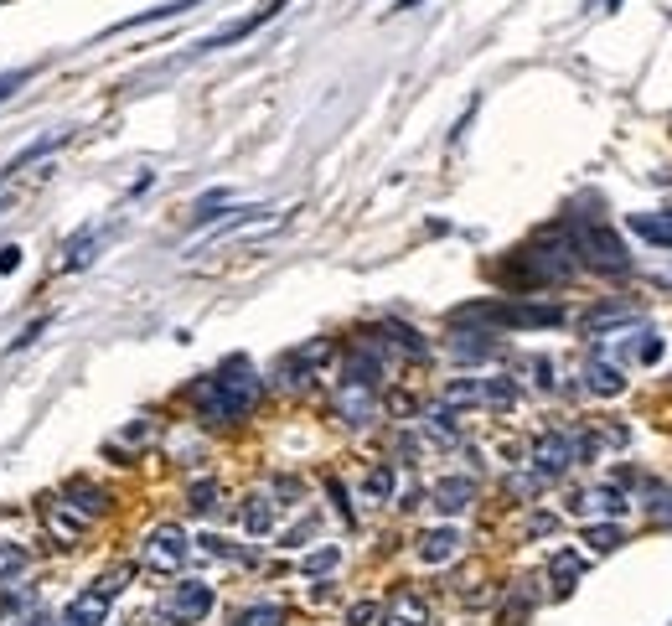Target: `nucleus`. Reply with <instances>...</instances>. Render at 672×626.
Here are the masks:
<instances>
[{
    "label": "nucleus",
    "instance_id": "nucleus-1",
    "mask_svg": "<svg viewBox=\"0 0 672 626\" xmlns=\"http://www.w3.org/2000/svg\"><path fill=\"white\" fill-rule=\"evenodd\" d=\"M259 394H264L259 373L243 363V357H228L218 373H207L192 389V404H197V414L207 425H238L243 414H254Z\"/></svg>",
    "mask_w": 672,
    "mask_h": 626
},
{
    "label": "nucleus",
    "instance_id": "nucleus-2",
    "mask_svg": "<svg viewBox=\"0 0 672 626\" xmlns=\"http://www.w3.org/2000/svg\"><path fill=\"white\" fill-rule=\"evenodd\" d=\"M590 456H595V435H569V430H543L528 451L538 482H554V476H564L569 466L590 461Z\"/></svg>",
    "mask_w": 672,
    "mask_h": 626
},
{
    "label": "nucleus",
    "instance_id": "nucleus-3",
    "mask_svg": "<svg viewBox=\"0 0 672 626\" xmlns=\"http://www.w3.org/2000/svg\"><path fill=\"white\" fill-rule=\"evenodd\" d=\"M569 249H574L579 264H590V270H600V275H626L631 270L626 244L605 223H574L569 228Z\"/></svg>",
    "mask_w": 672,
    "mask_h": 626
},
{
    "label": "nucleus",
    "instance_id": "nucleus-4",
    "mask_svg": "<svg viewBox=\"0 0 672 626\" xmlns=\"http://www.w3.org/2000/svg\"><path fill=\"white\" fill-rule=\"evenodd\" d=\"M523 280L528 285H559V280H569L574 270H579V259H574V249H569V238H543V244H533V249H523Z\"/></svg>",
    "mask_w": 672,
    "mask_h": 626
},
{
    "label": "nucleus",
    "instance_id": "nucleus-5",
    "mask_svg": "<svg viewBox=\"0 0 672 626\" xmlns=\"http://www.w3.org/2000/svg\"><path fill=\"white\" fill-rule=\"evenodd\" d=\"M187 554H192V539H187V528H176V523L150 528L145 544H140V564L156 570V575H176L181 564H187Z\"/></svg>",
    "mask_w": 672,
    "mask_h": 626
},
{
    "label": "nucleus",
    "instance_id": "nucleus-6",
    "mask_svg": "<svg viewBox=\"0 0 672 626\" xmlns=\"http://www.w3.org/2000/svg\"><path fill=\"white\" fill-rule=\"evenodd\" d=\"M125 580H130V570H114V575H99L88 590H78L68 616H63V626H104V616L114 606V595L125 590Z\"/></svg>",
    "mask_w": 672,
    "mask_h": 626
},
{
    "label": "nucleus",
    "instance_id": "nucleus-7",
    "mask_svg": "<svg viewBox=\"0 0 672 626\" xmlns=\"http://www.w3.org/2000/svg\"><path fill=\"white\" fill-rule=\"evenodd\" d=\"M212 611V585H202V580H187V585H176L171 590V601H166V621H176V626H197L202 616Z\"/></svg>",
    "mask_w": 672,
    "mask_h": 626
},
{
    "label": "nucleus",
    "instance_id": "nucleus-8",
    "mask_svg": "<svg viewBox=\"0 0 672 626\" xmlns=\"http://www.w3.org/2000/svg\"><path fill=\"white\" fill-rule=\"evenodd\" d=\"M290 6V0H264V6L254 11V16H243V21H233V26H223V32H212V37H202L192 52H218V47H233V42H243V37H254L259 32V26L264 21H274V16H280Z\"/></svg>",
    "mask_w": 672,
    "mask_h": 626
},
{
    "label": "nucleus",
    "instance_id": "nucleus-9",
    "mask_svg": "<svg viewBox=\"0 0 672 626\" xmlns=\"http://www.w3.org/2000/svg\"><path fill=\"white\" fill-rule=\"evenodd\" d=\"M331 409H336V420H347V425H368L373 414H378V399H373V389L342 383V389L331 394Z\"/></svg>",
    "mask_w": 672,
    "mask_h": 626
},
{
    "label": "nucleus",
    "instance_id": "nucleus-10",
    "mask_svg": "<svg viewBox=\"0 0 672 626\" xmlns=\"http://www.w3.org/2000/svg\"><path fill=\"white\" fill-rule=\"evenodd\" d=\"M63 502H68V508H73L83 523H99V518L109 513L114 497H109L104 487H94V482H68V487H63Z\"/></svg>",
    "mask_w": 672,
    "mask_h": 626
},
{
    "label": "nucleus",
    "instance_id": "nucleus-11",
    "mask_svg": "<svg viewBox=\"0 0 672 626\" xmlns=\"http://www.w3.org/2000/svg\"><path fill=\"white\" fill-rule=\"evenodd\" d=\"M502 342L492 332H450V357L455 363H492Z\"/></svg>",
    "mask_w": 672,
    "mask_h": 626
},
{
    "label": "nucleus",
    "instance_id": "nucleus-12",
    "mask_svg": "<svg viewBox=\"0 0 672 626\" xmlns=\"http://www.w3.org/2000/svg\"><path fill=\"white\" fill-rule=\"evenodd\" d=\"M435 508L445 513V518H455V513H466L471 502H476V482L471 476H445V482H435Z\"/></svg>",
    "mask_w": 672,
    "mask_h": 626
},
{
    "label": "nucleus",
    "instance_id": "nucleus-13",
    "mask_svg": "<svg viewBox=\"0 0 672 626\" xmlns=\"http://www.w3.org/2000/svg\"><path fill=\"white\" fill-rule=\"evenodd\" d=\"M585 389H590L595 399H616V394L626 389L621 363H610V357H590V363H585Z\"/></svg>",
    "mask_w": 672,
    "mask_h": 626
},
{
    "label": "nucleus",
    "instance_id": "nucleus-14",
    "mask_svg": "<svg viewBox=\"0 0 672 626\" xmlns=\"http://www.w3.org/2000/svg\"><path fill=\"white\" fill-rule=\"evenodd\" d=\"M461 533L455 528H430V533H419V559L424 564H450L455 554H461Z\"/></svg>",
    "mask_w": 672,
    "mask_h": 626
},
{
    "label": "nucleus",
    "instance_id": "nucleus-15",
    "mask_svg": "<svg viewBox=\"0 0 672 626\" xmlns=\"http://www.w3.org/2000/svg\"><path fill=\"white\" fill-rule=\"evenodd\" d=\"M383 626H430V606H424V595H414V590H393L388 621H383Z\"/></svg>",
    "mask_w": 672,
    "mask_h": 626
},
{
    "label": "nucleus",
    "instance_id": "nucleus-16",
    "mask_svg": "<svg viewBox=\"0 0 672 626\" xmlns=\"http://www.w3.org/2000/svg\"><path fill=\"white\" fill-rule=\"evenodd\" d=\"M378 378H383L378 352L352 347V352H347V368H342V383H357V389H378Z\"/></svg>",
    "mask_w": 672,
    "mask_h": 626
},
{
    "label": "nucleus",
    "instance_id": "nucleus-17",
    "mask_svg": "<svg viewBox=\"0 0 672 626\" xmlns=\"http://www.w3.org/2000/svg\"><path fill=\"white\" fill-rule=\"evenodd\" d=\"M569 508H574V513H605V518H621V513H626V492H621V487H595V492H585V497H574Z\"/></svg>",
    "mask_w": 672,
    "mask_h": 626
},
{
    "label": "nucleus",
    "instance_id": "nucleus-18",
    "mask_svg": "<svg viewBox=\"0 0 672 626\" xmlns=\"http://www.w3.org/2000/svg\"><path fill=\"white\" fill-rule=\"evenodd\" d=\"M631 233H641L647 244L672 249V213H667V207H662V213H631Z\"/></svg>",
    "mask_w": 672,
    "mask_h": 626
},
{
    "label": "nucleus",
    "instance_id": "nucleus-19",
    "mask_svg": "<svg viewBox=\"0 0 672 626\" xmlns=\"http://www.w3.org/2000/svg\"><path fill=\"white\" fill-rule=\"evenodd\" d=\"M579 575H585V559H579L574 549H559L554 559H548V580H554V590H559V595H569Z\"/></svg>",
    "mask_w": 672,
    "mask_h": 626
},
{
    "label": "nucleus",
    "instance_id": "nucleus-20",
    "mask_svg": "<svg viewBox=\"0 0 672 626\" xmlns=\"http://www.w3.org/2000/svg\"><path fill=\"white\" fill-rule=\"evenodd\" d=\"M47 528H52L63 544H73L78 533H88V523H83V518L68 508V502H47Z\"/></svg>",
    "mask_w": 672,
    "mask_h": 626
},
{
    "label": "nucleus",
    "instance_id": "nucleus-21",
    "mask_svg": "<svg viewBox=\"0 0 672 626\" xmlns=\"http://www.w3.org/2000/svg\"><path fill=\"white\" fill-rule=\"evenodd\" d=\"M243 528H249V533H254V539H264V533L274 528V497L254 492L249 502H243Z\"/></svg>",
    "mask_w": 672,
    "mask_h": 626
},
{
    "label": "nucleus",
    "instance_id": "nucleus-22",
    "mask_svg": "<svg viewBox=\"0 0 672 626\" xmlns=\"http://www.w3.org/2000/svg\"><path fill=\"white\" fill-rule=\"evenodd\" d=\"M383 337H388L393 347H399L404 357H430V342H424V337L414 332V326H404V321H383Z\"/></svg>",
    "mask_w": 672,
    "mask_h": 626
},
{
    "label": "nucleus",
    "instance_id": "nucleus-23",
    "mask_svg": "<svg viewBox=\"0 0 672 626\" xmlns=\"http://www.w3.org/2000/svg\"><path fill=\"white\" fill-rule=\"evenodd\" d=\"M197 0H166V6H150V11H140V16H125L114 26V32H135V26H150V21H166V16H181V11H192Z\"/></svg>",
    "mask_w": 672,
    "mask_h": 626
},
{
    "label": "nucleus",
    "instance_id": "nucleus-24",
    "mask_svg": "<svg viewBox=\"0 0 672 626\" xmlns=\"http://www.w3.org/2000/svg\"><path fill=\"white\" fill-rule=\"evenodd\" d=\"M94 244H99V228H83L68 238V249H63V270H83L88 259H94Z\"/></svg>",
    "mask_w": 672,
    "mask_h": 626
},
{
    "label": "nucleus",
    "instance_id": "nucleus-25",
    "mask_svg": "<svg viewBox=\"0 0 672 626\" xmlns=\"http://www.w3.org/2000/svg\"><path fill=\"white\" fill-rule=\"evenodd\" d=\"M481 404L512 409V404H517V383H512V378H481Z\"/></svg>",
    "mask_w": 672,
    "mask_h": 626
},
{
    "label": "nucleus",
    "instance_id": "nucleus-26",
    "mask_svg": "<svg viewBox=\"0 0 672 626\" xmlns=\"http://www.w3.org/2000/svg\"><path fill=\"white\" fill-rule=\"evenodd\" d=\"M585 544H590L595 554H610V549L626 544V533H621L616 523H590V528H585Z\"/></svg>",
    "mask_w": 672,
    "mask_h": 626
},
{
    "label": "nucleus",
    "instance_id": "nucleus-27",
    "mask_svg": "<svg viewBox=\"0 0 672 626\" xmlns=\"http://www.w3.org/2000/svg\"><path fill=\"white\" fill-rule=\"evenodd\" d=\"M393 487H399V471H393V461H383V466H373L368 471V482H362V492H368V497H393Z\"/></svg>",
    "mask_w": 672,
    "mask_h": 626
},
{
    "label": "nucleus",
    "instance_id": "nucleus-28",
    "mask_svg": "<svg viewBox=\"0 0 672 626\" xmlns=\"http://www.w3.org/2000/svg\"><path fill=\"white\" fill-rule=\"evenodd\" d=\"M647 513H652L657 528H672V482H657L647 492Z\"/></svg>",
    "mask_w": 672,
    "mask_h": 626
},
{
    "label": "nucleus",
    "instance_id": "nucleus-29",
    "mask_svg": "<svg viewBox=\"0 0 672 626\" xmlns=\"http://www.w3.org/2000/svg\"><path fill=\"white\" fill-rule=\"evenodd\" d=\"M461 404H481V378H455V383H445V409H461Z\"/></svg>",
    "mask_w": 672,
    "mask_h": 626
},
{
    "label": "nucleus",
    "instance_id": "nucleus-30",
    "mask_svg": "<svg viewBox=\"0 0 672 626\" xmlns=\"http://www.w3.org/2000/svg\"><path fill=\"white\" fill-rule=\"evenodd\" d=\"M187 508H192V518H212V513H218V482H197L187 492Z\"/></svg>",
    "mask_w": 672,
    "mask_h": 626
},
{
    "label": "nucleus",
    "instance_id": "nucleus-31",
    "mask_svg": "<svg viewBox=\"0 0 672 626\" xmlns=\"http://www.w3.org/2000/svg\"><path fill=\"white\" fill-rule=\"evenodd\" d=\"M233 626H285V611L280 606H249V611H238Z\"/></svg>",
    "mask_w": 672,
    "mask_h": 626
},
{
    "label": "nucleus",
    "instance_id": "nucleus-32",
    "mask_svg": "<svg viewBox=\"0 0 672 626\" xmlns=\"http://www.w3.org/2000/svg\"><path fill=\"white\" fill-rule=\"evenodd\" d=\"M336 559H342V549L326 544V549H316V554H305V559H300V570H305V575H331V570H336Z\"/></svg>",
    "mask_w": 672,
    "mask_h": 626
},
{
    "label": "nucleus",
    "instance_id": "nucleus-33",
    "mask_svg": "<svg viewBox=\"0 0 672 626\" xmlns=\"http://www.w3.org/2000/svg\"><path fill=\"white\" fill-rule=\"evenodd\" d=\"M26 570V549L21 544H0V580H11Z\"/></svg>",
    "mask_w": 672,
    "mask_h": 626
},
{
    "label": "nucleus",
    "instance_id": "nucleus-34",
    "mask_svg": "<svg viewBox=\"0 0 672 626\" xmlns=\"http://www.w3.org/2000/svg\"><path fill=\"white\" fill-rule=\"evenodd\" d=\"M228 197H233L228 187H218V192H207V197L197 202V213H192V223H212V218H218V207H223Z\"/></svg>",
    "mask_w": 672,
    "mask_h": 626
},
{
    "label": "nucleus",
    "instance_id": "nucleus-35",
    "mask_svg": "<svg viewBox=\"0 0 672 626\" xmlns=\"http://www.w3.org/2000/svg\"><path fill=\"white\" fill-rule=\"evenodd\" d=\"M662 352H667V347H662V337H657V332H641V342H636V363H647V368H652V363H662Z\"/></svg>",
    "mask_w": 672,
    "mask_h": 626
},
{
    "label": "nucleus",
    "instance_id": "nucleus-36",
    "mask_svg": "<svg viewBox=\"0 0 672 626\" xmlns=\"http://www.w3.org/2000/svg\"><path fill=\"white\" fill-rule=\"evenodd\" d=\"M378 616H383L378 601H357V606H347V626H378Z\"/></svg>",
    "mask_w": 672,
    "mask_h": 626
},
{
    "label": "nucleus",
    "instance_id": "nucleus-37",
    "mask_svg": "<svg viewBox=\"0 0 672 626\" xmlns=\"http://www.w3.org/2000/svg\"><path fill=\"white\" fill-rule=\"evenodd\" d=\"M42 332H47V316H42V321H32V326H26V332H21V337H16V342L6 347V352H21V347H32V342H37Z\"/></svg>",
    "mask_w": 672,
    "mask_h": 626
},
{
    "label": "nucleus",
    "instance_id": "nucleus-38",
    "mask_svg": "<svg viewBox=\"0 0 672 626\" xmlns=\"http://www.w3.org/2000/svg\"><path fill=\"white\" fill-rule=\"evenodd\" d=\"M16 264H21V249H16V244H6V249H0V275H11Z\"/></svg>",
    "mask_w": 672,
    "mask_h": 626
},
{
    "label": "nucleus",
    "instance_id": "nucleus-39",
    "mask_svg": "<svg viewBox=\"0 0 672 626\" xmlns=\"http://www.w3.org/2000/svg\"><path fill=\"white\" fill-rule=\"evenodd\" d=\"M26 78H32V73H6V78H0V99H11V88H21Z\"/></svg>",
    "mask_w": 672,
    "mask_h": 626
}]
</instances>
